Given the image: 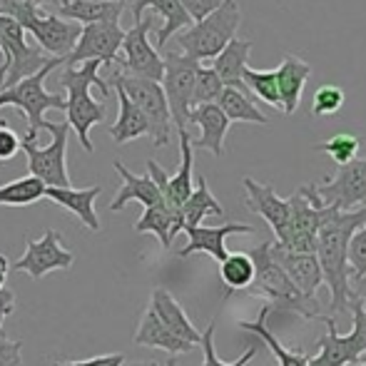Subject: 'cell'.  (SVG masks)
<instances>
[{"label":"cell","instance_id":"53","mask_svg":"<svg viewBox=\"0 0 366 366\" xmlns=\"http://www.w3.org/2000/svg\"><path fill=\"white\" fill-rule=\"evenodd\" d=\"M105 3H125V0H105Z\"/></svg>","mask_w":366,"mask_h":366},{"label":"cell","instance_id":"40","mask_svg":"<svg viewBox=\"0 0 366 366\" xmlns=\"http://www.w3.org/2000/svg\"><path fill=\"white\" fill-rule=\"evenodd\" d=\"M224 85L217 77L212 68H202L199 65L197 77H194V92H192V107L197 105H209V102H217Z\"/></svg>","mask_w":366,"mask_h":366},{"label":"cell","instance_id":"29","mask_svg":"<svg viewBox=\"0 0 366 366\" xmlns=\"http://www.w3.org/2000/svg\"><path fill=\"white\" fill-rule=\"evenodd\" d=\"M125 3H105V0H68L58 5L55 15L65 20H73L77 25L92 23H120Z\"/></svg>","mask_w":366,"mask_h":366},{"label":"cell","instance_id":"22","mask_svg":"<svg viewBox=\"0 0 366 366\" xmlns=\"http://www.w3.org/2000/svg\"><path fill=\"white\" fill-rule=\"evenodd\" d=\"M102 187L100 184H92V187H45V197L50 199L58 207L68 209L70 214H75L80 219L82 227H87L90 232H100V219L95 212V199L100 197Z\"/></svg>","mask_w":366,"mask_h":366},{"label":"cell","instance_id":"1","mask_svg":"<svg viewBox=\"0 0 366 366\" xmlns=\"http://www.w3.org/2000/svg\"><path fill=\"white\" fill-rule=\"evenodd\" d=\"M366 224V207L339 212L334 209L329 219L322 224L317 237V262L322 267L324 282L332 294V314L349 312L352 302V269H349V242L354 232Z\"/></svg>","mask_w":366,"mask_h":366},{"label":"cell","instance_id":"36","mask_svg":"<svg viewBox=\"0 0 366 366\" xmlns=\"http://www.w3.org/2000/svg\"><path fill=\"white\" fill-rule=\"evenodd\" d=\"M219 277L229 292L249 290L254 282V262L247 252H232L219 262Z\"/></svg>","mask_w":366,"mask_h":366},{"label":"cell","instance_id":"28","mask_svg":"<svg viewBox=\"0 0 366 366\" xmlns=\"http://www.w3.org/2000/svg\"><path fill=\"white\" fill-rule=\"evenodd\" d=\"M249 53H252V40L234 38L224 50L212 60V70L217 73L224 87H234V90L249 92L242 82V73L249 68Z\"/></svg>","mask_w":366,"mask_h":366},{"label":"cell","instance_id":"34","mask_svg":"<svg viewBox=\"0 0 366 366\" xmlns=\"http://www.w3.org/2000/svg\"><path fill=\"white\" fill-rule=\"evenodd\" d=\"M219 110L229 122H249V125H269V117L252 102L249 92L234 90V87H224L217 100Z\"/></svg>","mask_w":366,"mask_h":366},{"label":"cell","instance_id":"50","mask_svg":"<svg viewBox=\"0 0 366 366\" xmlns=\"http://www.w3.org/2000/svg\"><path fill=\"white\" fill-rule=\"evenodd\" d=\"M122 366H162V364L154 362V359H142V362H125Z\"/></svg>","mask_w":366,"mask_h":366},{"label":"cell","instance_id":"54","mask_svg":"<svg viewBox=\"0 0 366 366\" xmlns=\"http://www.w3.org/2000/svg\"><path fill=\"white\" fill-rule=\"evenodd\" d=\"M63 3H68V0H58V5H63ZM58 5H55V8H58Z\"/></svg>","mask_w":366,"mask_h":366},{"label":"cell","instance_id":"44","mask_svg":"<svg viewBox=\"0 0 366 366\" xmlns=\"http://www.w3.org/2000/svg\"><path fill=\"white\" fill-rule=\"evenodd\" d=\"M219 3L222 0H179V5H182V8L187 10L189 18H192V23L207 18L212 10L219 8Z\"/></svg>","mask_w":366,"mask_h":366},{"label":"cell","instance_id":"42","mask_svg":"<svg viewBox=\"0 0 366 366\" xmlns=\"http://www.w3.org/2000/svg\"><path fill=\"white\" fill-rule=\"evenodd\" d=\"M349 269H352V282L366 274V224L359 227L349 242Z\"/></svg>","mask_w":366,"mask_h":366},{"label":"cell","instance_id":"20","mask_svg":"<svg viewBox=\"0 0 366 366\" xmlns=\"http://www.w3.org/2000/svg\"><path fill=\"white\" fill-rule=\"evenodd\" d=\"M269 254H272V259L285 269V274L290 277L292 285L297 287L299 292L307 294V297H317L319 287L324 285V274L317 262V254L290 252L277 244V242H269Z\"/></svg>","mask_w":366,"mask_h":366},{"label":"cell","instance_id":"45","mask_svg":"<svg viewBox=\"0 0 366 366\" xmlns=\"http://www.w3.org/2000/svg\"><path fill=\"white\" fill-rule=\"evenodd\" d=\"M23 364V344L15 339H0V366Z\"/></svg>","mask_w":366,"mask_h":366},{"label":"cell","instance_id":"15","mask_svg":"<svg viewBox=\"0 0 366 366\" xmlns=\"http://www.w3.org/2000/svg\"><path fill=\"white\" fill-rule=\"evenodd\" d=\"M73 264H75V254L68 247H63V237L55 229H48L40 239H28L25 254L18 262H13L10 267L15 272H25L35 282H40L50 272H68Z\"/></svg>","mask_w":366,"mask_h":366},{"label":"cell","instance_id":"46","mask_svg":"<svg viewBox=\"0 0 366 366\" xmlns=\"http://www.w3.org/2000/svg\"><path fill=\"white\" fill-rule=\"evenodd\" d=\"M125 357L122 354H102V357L82 359V362H58L55 366H122Z\"/></svg>","mask_w":366,"mask_h":366},{"label":"cell","instance_id":"25","mask_svg":"<svg viewBox=\"0 0 366 366\" xmlns=\"http://www.w3.org/2000/svg\"><path fill=\"white\" fill-rule=\"evenodd\" d=\"M149 309L157 314V319L169 329V332L177 334L179 339H184V342L199 347L202 332H197V327L189 322L187 312L179 307V302L167 290H162V287L152 290V297H149Z\"/></svg>","mask_w":366,"mask_h":366},{"label":"cell","instance_id":"23","mask_svg":"<svg viewBox=\"0 0 366 366\" xmlns=\"http://www.w3.org/2000/svg\"><path fill=\"white\" fill-rule=\"evenodd\" d=\"M112 167H115V172L120 174L122 184H120V189L115 192V197H112L110 212H120L127 202H140L142 207H152V204L162 202V194H159L157 184L152 182V177H149V174L130 172V169H127L120 159H115V162H112Z\"/></svg>","mask_w":366,"mask_h":366},{"label":"cell","instance_id":"11","mask_svg":"<svg viewBox=\"0 0 366 366\" xmlns=\"http://www.w3.org/2000/svg\"><path fill=\"white\" fill-rule=\"evenodd\" d=\"M334 209L314 204L302 189L290 197V219L282 232L280 239H274L280 247L290 252H299V254H314L317 252V237L322 224L329 219Z\"/></svg>","mask_w":366,"mask_h":366},{"label":"cell","instance_id":"2","mask_svg":"<svg viewBox=\"0 0 366 366\" xmlns=\"http://www.w3.org/2000/svg\"><path fill=\"white\" fill-rule=\"evenodd\" d=\"M102 63L97 60H87L80 65H65L63 73H60V87L65 90V115H68L70 130L77 135L80 145L85 152H92V140L90 130L100 122H105L107 107L105 102H97L90 95V87L95 85L102 92V97H110L112 90L107 85V80L100 77Z\"/></svg>","mask_w":366,"mask_h":366},{"label":"cell","instance_id":"35","mask_svg":"<svg viewBox=\"0 0 366 366\" xmlns=\"http://www.w3.org/2000/svg\"><path fill=\"white\" fill-rule=\"evenodd\" d=\"M43 197L45 184L33 174L0 184V207H30Z\"/></svg>","mask_w":366,"mask_h":366},{"label":"cell","instance_id":"10","mask_svg":"<svg viewBox=\"0 0 366 366\" xmlns=\"http://www.w3.org/2000/svg\"><path fill=\"white\" fill-rule=\"evenodd\" d=\"M164 73H162V92L169 107V117L177 132H184L189 127V112H192V92L194 77H197L199 63L182 53H164L162 55Z\"/></svg>","mask_w":366,"mask_h":366},{"label":"cell","instance_id":"30","mask_svg":"<svg viewBox=\"0 0 366 366\" xmlns=\"http://www.w3.org/2000/svg\"><path fill=\"white\" fill-rule=\"evenodd\" d=\"M135 232H140V234L149 232V234H154L159 239L162 249H169L172 239L182 232V217H179V212L169 209L164 202H157L152 207H145L142 217L135 222Z\"/></svg>","mask_w":366,"mask_h":366},{"label":"cell","instance_id":"26","mask_svg":"<svg viewBox=\"0 0 366 366\" xmlns=\"http://www.w3.org/2000/svg\"><path fill=\"white\" fill-rule=\"evenodd\" d=\"M132 342L137 344V347H149V349H162V352H167L169 357H177V354H189L194 352V344L184 342V339H179L177 334H172L167 327H164L162 322L157 319V314L152 312V309H145V314H142L140 324H137V332L135 337H132Z\"/></svg>","mask_w":366,"mask_h":366},{"label":"cell","instance_id":"47","mask_svg":"<svg viewBox=\"0 0 366 366\" xmlns=\"http://www.w3.org/2000/svg\"><path fill=\"white\" fill-rule=\"evenodd\" d=\"M13 312H15V292L8 290V287H3V290H0V339H5L3 324Z\"/></svg>","mask_w":366,"mask_h":366},{"label":"cell","instance_id":"17","mask_svg":"<svg viewBox=\"0 0 366 366\" xmlns=\"http://www.w3.org/2000/svg\"><path fill=\"white\" fill-rule=\"evenodd\" d=\"M23 30H28V33L43 45V50L50 58L65 60L73 53L77 38H80V33H82V25L60 18L53 10H50V13L48 10H38V13L23 25Z\"/></svg>","mask_w":366,"mask_h":366},{"label":"cell","instance_id":"13","mask_svg":"<svg viewBox=\"0 0 366 366\" xmlns=\"http://www.w3.org/2000/svg\"><path fill=\"white\" fill-rule=\"evenodd\" d=\"M152 25V18H140L135 20V25L130 30H125V40H122L120 48V70L132 77H145V80L159 82L164 73V63L157 48L149 43Z\"/></svg>","mask_w":366,"mask_h":366},{"label":"cell","instance_id":"27","mask_svg":"<svg viewBox=\"0 0 366 366\" xmlns=\"http://www.w3.org/2000/svg\"><path fill=\"white\" fill-rule=\"evenodd\" d=\"M274 73H277V85H280L282 112L285 115H294L299 102H302L304 85L312 77V65L304 63L299 55H285V60H282V65Z\"/></svg>","mask_w":366,"mask_h":366},{"label":"cell","instance_id":"31","mask_svg":"<svg viewBox=\"0 0 366 366\" xmlns=\"http://www.w3.org/2000/svg\"><path fill=\"white\" fill-rule=\"evenodd\" d=\"M117 95V105H120V112H117V120L110 125V137L117 142V145H127L132 140H140V137H149V125L140 110L132 105V100L120 90V87H110Z\"/></svg>","mask_w":366,"mask_h":366},{"label":"cell","instance_id":"49","mask_svg":"<svg viewBox=\"0 0 366 366\" xmlns=\"http://www.w3.org/2000/svg\"><path fill=\"white\" fill-rule=\"evenodd\" d=\"M8 269H10V259L5 254H0V290L5 287V277H8Z\"/></svg>","mask_w":366,"mask_h":366},{"label":"cell","instance_id":"12","mask_svg":"<svg viewBox=\"0 0 366 366\" xmlns=\"http://www.w3.org/2000/svg\"><path fill=\"white\" fill-rule=\"evenodd\" d=\"M319 202L324 207L352 212L366 207V157H357L349 164H342L334 177H327L322 184H314Z\"/></svg>","mask_w":366,"mask_h":366},{"label":"cell","instance_id":"21","mask_svg":"<svg viewBox=\"0 0 366 366\" xmlns=\"http://www.w3.org/2000/svg\"><path fill=\"white\" fill-rule=\"evenodd\" d=\"M189 125L199 127V137L192 140V149H207L214 157L224 154V137H227V132H229L232 122L224 117V112L219 110L217 102L192 107V112H189Z\"/></svg>","mask_w":366,"mask_h":366},{"label":"cell","instance_id":"48","mask_svg":"<svg viewBox=\"0 0 366 366\" xmlns=\"http://www.w3.org/2000/svg\"><path fill=\"white\" fill-rule=\"evenodd\" d=\"M352 299H357V302L362 304V309L366 314V274L362 277V280L352 282Z\"/></svg>","mask_w":366,"mask_h":366},{"label":"cell","instance_id":"55","mask_svg":"<svg viewBox=\"0 0 366 366\" xmlns=\"http://www.w3.org/2000/svg\"><path fill=\"white\" fill-rule=\"evenodd\" d=\"M3 122H5V120H0V125H3Z\"/></svg>","mask_w":366,"mask_h":366},{"label":"cell","instance_id":"52","mask_svg":"<svg viewBox=\"0 0 366 366\" xmlns=\"http://www.w3.org/2000/svg\"><path fill=\"white\" fill-rule=\"evenodd\" d=\"M349 366H366V359L364 362H357V364H349Z\"/></svg>","mask_w":366,"mask_h":366},{"label":"cell","instance_id":"16","mask_svg":"<svg viewBox=\"0 0 366 366\" xmlns=\"http://www.w3.org/2000/svg\"><path fill=\"white\" fill-rule=\"evenodd\" d=\"M125 40V30L120 23H92L82 25L73 53L65 58V65H80L87 60H97L102 65L120 63V48Z\"/></svg>","mask_w":366,"mask_h":366},{"label":"cell","instance_id":"39","mask_svg":"<svg viewBox=\"0 0 366 366\" xmlns=\"http://www.w3.org/2000/svg\"><path fill=\"white\" fill-rule=\"evenodd\" d=\"M359 147H362V140L357 135H349V132H339V135L329 137V140L319 142L317 149L334 159V162L342 167V164H349L352 159H357Z\"/></svg>","mask_w":366,"mask_h":366},{"label":"cell","instance_id":"18","mask_svg":"<svg viewBox=\"0 0 366 366\" xmlns=\"http://www.w3.org/2000/svg\"><path fill=\"white\" fill-rule=\"evenodd\" d=\"M184 234H187V244L179 249V257H189V254H209L212 259L222 262L229 252H227V237L232 234H254V227L252 224H242V222H227L219 227H184Z\"/></svg>","mask_w":366,"mask_h":366},{"label":"cell","instance_id":"41","mask_svg":"<svg viewBox=\"0 0 366 366\" xmlns=\"http://www.w3.org/2000/svg\"><path fill=\"white\" fill-rule=\"evenodd\" d=\"M344 107V90L339 85H322L312 97V115L314 117H332Z\"/></svg>","mask_w":366,"mask_h":366},{"label":"cell","instance_id":"4","mask_svg":"<svg viewBox=\"0 0 366 366\" xmlns=\"http://www.w3.org/2000/svg\"><path fill=\"white\" fill-rule=\"evenodd\" d=\"M65 60L53 58L45 68H40L35 75L25 77V80L15 82V85L5 87L0 90V110L3 107H18L20 112H25L28 117V135L23 140L35 142L38 132L43 130V122H45V112L48 110H65V95L63 92H50L45 87V80L53 70L63 68Z\"/></svg>","mask_w":366,"mask_h":366},{"label":"cell","instance_id":"6","mask_svg":"<svg viewBox=\"0 0 366 366\" xmlns=\"http://www.w3.org/2000/svg\"><path fill=\"white\" fill-rule=\"evenodd\" d=\"M110 87H120L127 97L132 100V105L145 115L149 125V140L154 147L169 145L172 137V117H169V107L164 100L162 85L154 80H145V77H132L122 70H115L112 77L107 80Z\"/></svg>","mask_w":366,"mask_h":366},{"label":"cell","instance_id":"32","mask_svg":"<svg viewBox=\"0 0 366 366\" xmlns=\"http://www.w3.org/2000/svg\"><path fill=\"white\" fill-rule=\"evenodd\" d=\"M224 214V207L219 204V199L212 194L207 179L197 177V184H194L192 194L187 197V202L179 209V217H182V229L184 227H199L207 217H222Z\"/></svg>","mask_w":366,"mask_h":366},{"label":"cell","instance_id":"33","mask_svg":"<svg viewBox=\"0 0 366 366\" xmlns=\"http://www.w3.org/2000/svg\"><path fill=\"white\" fill-rule=\"evenodd\" d=\"M267 317H269V307H262L259 317L254 322H239L242 332H249L252 337H257L259 342H264L269 347V352L274 354V359L280 362V366H309V357L304 352H292V349H285L282 342L277 339V334H272L269 324H267Z\"/></svg>","mask_w":366,"mask_h":366},{"label":"cell","instance_id":"8","mask_svg":"<svg viewBox=\"0 0 366 366\" xmlns=\"http://www.w3.org/2000/svg\"><path fill=\"white\" fill-rule=\"evenodd\" d=\"M349 312L354 317V329L347 337L337 332L334 317H322L327 334L319 337V354L309 359V366H349L366 359V314L357 299L349 302Z\"/></svg>","mask_w":366,"mask_h":366},{"label":"cell","instance_id":"37","mask_svg":"<svg viewBox=\"0 0 366 366\" xmlns=\"http://www.w3.org/2000/svg\"><path fill=\"white\" fill-rule=\"evenodd\" d=\"M242 82L249 92H254L259 100H264L267 105L282 110V100H280V85H277V73L274 70H254L247 68L242 73Z\"/></svg>","mask_w":366,"mask_h":366},{"label":"cell","instance_id":"43","mask_svg":"<svg viewBox=\"0 0 366 366\" xmlns=\"http://www.w3.org/2000/svg\"><path fill=\"white\" fill-rule=\"evenodd\" d=\"M18 152H20V137L10 130L8 122H3L0 125V162H8Z\"/></svg>","mask_w":366,"mask_h":366},{"label":"cell","instance_id":"24","mask_svg":"<svg viewBox=\"0 0 366 366\" xmlns=\"http://www.w3.org/2000/svg\"><path fill=\"white\" fill-rule=\"evenodd\" d=\"M142 10H154V13L162 18V28L157 30L159 50H164L169 38H174L179 30H187L189 25H192V18H189L187 10L179 5V0H135V3L130 5L132 20H140Z\"/></svg>","mask_w":366,"mask_h":366},{"label":"cell","instance_id":"14","mask_svg":"<svg viewBox=\"0 0 366 366\" xmlns=\"http://www.w3.org/2000/svg\"><path fill=\"white\" fill-rule=\"evenodd\" d=\"M179 135V167L174 174H167L159 167L154 159H147V174L152 177V182L157 184L162 202L169 209L179 212L182 204L187 202V197L194 189V149H192V137L189 130L177 132Z\"/></svg>","mask_w":366,"mask_h":366},{"label":"cell","instance_id":"38","mask_svg":"<svg viewBox=\"0 0 366 366\" xmlns=\"http://www.w3.org/2000/svg\"><path fill=\"white\" fill-rule=\"evenodd\" d=\"M214 329H217V322H209L207 329L202 332V339H199V349H202V366H247L252 362V359L257 357V354L262 352V342L259 339H252V347L247 349L244 354H242L239 359H234V362H222L217 357V349H214Z\"/></svg>","mask_w":366,"mask_h":366},{"label":"cell","instance_id":"51","mask_svg":"<svg viewBox=\"0 0 366 366\" xmlns=\"http://www.w3.org/2000/svg\"><path fill=\"white\" fill-rule=\"evenodd\" d=\"M162 366H177V359H174V357H169L167 362H164Z\"/></svg>","mask_w":366,"mask_h":366},{"label":"cell","instance_id":"7","mask_svg":"<svg viewBox=\"0 0 366 366\" xmlns=\"http://www.w3.org/2000/svg\"><path fill=\"white\" fill-rule=\"evenodd\" d=\"M43 130L53 135L50 145L38 147L30 140H20V149L28 154V169L33 177H38L45 187H73L68 174V122H43Z\"/></svg>","mask_w":366,"mask_h":366},{"label":"cell","instance_id":"19","mask_svg":"<svg viewBox=\"0 0 366 366\" xmlns=\"http://www.w3.org/2000/svg\"><path fill=\"white\" fill-rule=\"evenodd\" d=\"M242 184H244V192H247L244 199L247 209L259 214L269 224V229L274 232V239H280L287 227V219H290V197L287 199L280 197L272 184H262L254 177H244Z\"/></svg>","mask_w":366,"mask_h":366},{"label":"cell","instance_id":"3","mask_svg":"<svg viewBox=\"0 0 366 366\" xmlns=\"http://www.w3.org/2000/svg\"><path fill=\"white\" fill-rule=\"evenodd\" d=\"M252 262H254V282H252L249 292L254 297H264L269 312L277 314H292L304 322L324 317L322 302L317 297H307L292 285V280L285 274L280 264L272 259L269 254V242H262L259 247L249 252Z\"/></svg>","mask_w":366,"mask_h":366},{"label":"cell","instance_id":"9","mask_svg":"<svg viewBox=\"0 0 366 366\" xmlns=\"http://www.w3.org/2000/svg\"><path fill=\"white\" fill-rule=\"evenodd\" d=\"M0 50L5 55V63L0 65V90L35 75L53 60L43 55V50L25 43L23 25L8 15H0Z\"/></svg>","mask_w":366,"mask_h":366},{"label":"cell","instance_id":"5","mask_svg":"<svg viewBox=\"0 0 366 366\" xmlns=\"http://www.w3.org/2000/svg\"><path fill=\"white\" fill-rule=\"evenodd\" d=\"M242 23V10L237 0H222L219 8L212 10L207 18L192 23L187 30L177 33V45L182 48V55L197 60H214L232 40L237 38V30Z\"/></svg>","mask_w":366,"mask_h":366}]
</instances>
